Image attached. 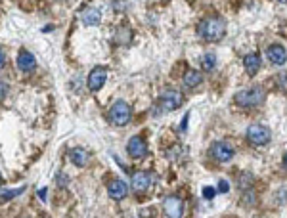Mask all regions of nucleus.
<instances>
[{
  "label": "nucleus",
  "mask_w": 287,
  "mask_h": 218,
  "mask_svg": "<svg viewBox=\"0 0 287 218\" xmlns=\"http://www.w3.org/2000/svg\"><path fill=\"white\" fill-rule=\"evenodd\" d=\"M214 193H217L214 188H209V186H205V188H203V197H205V199H212V197H214Z\"/></svg>",
  "instance_id": "obj_21"
},
{
  "label": "nucleus",
  "mask_w": 287,
  "mask_h": 218,
  "mask_svg": "<svg viewBox=\"0 0 287 218\" xmlns=\"http://www.w3.org/2000/svg\"><path fill=\"white\" fill-rule=\"evenodd\" d=\"M266 57L270 59L272 65H283L287 61V52L281 44H272L266 50Z\"/></svg>",
  "instance_id": "obj_11"
},
{
  "label": "nucleus",
  "mask_w": 287,
  "mask_h": 218,
  "mask_svg": "<svg viewBox=\"0 0 287 218\" xmlns=\"http://www.w3.org/2000/svg\"><path fill=\"white\" fill-rule=\"evenodd\" d=\"M163 209L165 212L172 218H178L184 214V203H182L180 197H176V195H171V197H167V199L163 201Z\"/></svg>",
  "instance_id": "obj_10"
},
{
  "label": "nucleus",
  "mask_w": 287,
  "mask_h": 218,
  "mask_svg": "<svg viewBox=\"0 0 287 218\" xmlns=\"http://www.w3.org/2000/svg\"><path fill=\"white\" fill-rule=\"evenodd\" d=\"M201 83H203V75H201L199 71H188L184 75V86H188V88H195Z\"/></svg>",
  "instance_id": "obj_17"
},
{
  "label": "nucleus",
  "mask_w": 287,
  "mask_h": 218,
  "mask_svg": "<svg viewBox=\"0 0 287 218\" xmlns=\"http://www.w3.org/2000/svg\"><path fill=\"white\" fill-rule=\"evenodd\" d=\"M126 152H128V155L132 159H142V157H146V153H148V146L144 142V138L132 136L128 140V143H126Z\"/></svg>",
  "instance_id": "obj_8"
},
{
  "label": "nucleus",
  "mask_w": 287,
  "mask_h": 218,
  "mask_svg": "<svg viewBox=\"0 0 287 218\" xmlns=\"http://www.w3.org/2000/svg\"><path fill=\"white\" fill-rule=\"evenodd\" d=\"M4 65H6V56H4V52L0 50V69H4Z\"/></svg>",
  "instance_id": "obj_24"
},
{
  "label": "nucleus",
  "mask_w": 287,
  "mask_h": 218,
  "mask_svg": "<svg viewBox=\"0 0 287 218\" xmlns=\"http://www.w3.org/2000/svg\"><path fill=\"white\" fill-rule=\"evenodd\" d=\"M266 100V92L260 86H251L234 96V102L241 107H257Z\"/></svg>",
  "instance_id": "obj_2"
},
{
  "label": "nucleus",
  "mask_w": 287,
  "mask_h": 218,
  "mask_svg": "<svg viewBox=\"0 0 287 218\" xmlns=\"http://www.w3.org/2000/svg\"><path fill=\"white\" fill-rule=\"evenodd\" d=\"M18 67L23 71V73H31V71L37 69V59H35V56H33L31 52L21 50V52H19V57H18Z\"/></svg>",
  "instance_id": "obj_13"
},
{
  "label": "nucleus",
  "mask_w": 287,
  "mask_h": 218,
  "mask_svg": "<svg viewBox=\"0 0 287 218\" xmlns=\"http://www.w3.org/2000/svg\"><path fill=\"white\" fill-rule=\"evenodd\" d=\"M8 90H10V88H8V85L0 81V102H2V100H4L6 96H8Z\"/></svg>",
  "instance_id": "obj_22"
},
{
  "label": "nucleus",
  "mask_w": 287,
  "mask_h": 218,
  "mask_svg": "<svg viewBox=\"0 0 287 218\" xmlns=\"http://www.w3.org/2000/svg\"><path fill=\"white\" fill-rule=\"evenodd\" d=\"M105 81H107V69L105 67H94L88 75V88L96 92L105 85Z\"/></svg>",
  "instance_id": "obj_9"
},
{
  "label": "nucleus",
  "mask_w": 287,
  "mask_h": 218,
  "mask_svg": "<svg viewBox=\"0 0 287 218\" xmlns=\"http://www.w3.org/2000/svg\"><path fill=\"white\" fill-rule=\"evenodd\" d=\"M277 86L287 92V71H283V73H279V75H277Z\"/></svg>",
  "instance_id": "obj_20"
},
{
  "label": "nucleus",
  "mask_w": 287,
  "mask_h": 218,
  "mask_svg": "<svg viewBox=\"0 0 287 218\" xmlns=\"http://www.w3.org/2000/svg\"><path fill=\"white\" fill-rule=\"evenodd\" d=\"M197 33H199V37L203 38V40H207V42H219V40H222L224 35H226V21L222 18H219V16L205 18L199 23Z\"/></svg>",
  "instance_id": "obj_1"
},
{
  "label": "nucleus",
  "mask_w": 287,
  "mask_h": 218,
  "mask_svg": "<svg viewBox=\"0 0 287 218\" xmlns=\"http://www.w3.org/2000/svg\"><path fill=\"white\" fill-rule=\"evenodd\" d=\"M44 195H46V188H42V190L38 191V197H40V199H42V201L46 199V197H44Z\"/></svg>",
  "instance_id": "obj_25"
},
{
  "label": "nucleus",
  "mask_w": 287,
  "mask_h": 218,
  "mask_svg": "<svg viewBox=\"0 0 287 218\" xmlns=\"http://www.w3.org/2000/svg\"><path fill=\"white\" fill-rule=\"evenodd\" d=\"M201 65H203V71H212L214 69V65H217V56L214 54H205L203 56V59H201Z\"/></svg>",
  "instance_id": "obj_18"
},
{
  "label": "nucleus",
  "mask_w": 287,
  "mask_h": 218,
  "mask_svg": "<svg viewBox=\"0 0 287 218\" xmlns=\"http://www.w3.org/2000/svg\"><path fill=\"white\" fill-rule=\"evenodd\" d=\"M81 19H83L85 25H98L100 19H102V14H100V10L96 8H85L83 14H81Z\"/></svg>",
  "instance_id": "obj_15"
},
{
  "label": "nucleus",
  "mask_w": 287,
  "mask_h": 218,
  "mask_svg": "<svg viewBox=\"0 0 287 218\" xmlns=\"http://www.w3.org/2000/svg\"><path fill=\"white\" fill-rule=\"evenodd\" d=\"M107 193H109L111 199L121 201L126 197L128 186H126V182H123V180H113V182H109V186H107Z\"/></svg>",
  "instance_id": "obj_12"
},
{
  "label": "nucleus",
  "mask_w": 287,
  "mask_h": 218,
  "mask_svg": "<svg viewBox=\"0 0 287 218\" xmlns=\"http://www.w3.org/2000/svg\"><path fill=\"white\" fill-rule=\"evenodd\" d=\"M153 186V174L146 171H138L132 174V190L138 191V193H144L148 191Z\"/></svg>",
  "instance_id": "obj_7"
},
{
  "label": "nucleus",
  "mask_w": 287,
  "mask_h": 218,
  "mask_svg": "<svg viewBox=\"0 0 287 218\" xmlns=\"http://www.w3.org/2000/svg\"><path fill=\"white\" fill-rule=\"evenodd\" d=\"M184 102V98L178 90H174V88H167L165 92L161 94L159 98V107H161V111L165 113H169V111H174V109H178Z\"/></svg>",
  "instance_id": "obj_4"
},
{
  "label": "nucleus",
  "mask_w": 287,
  "mask_h": 218,
  "mask_svg": "<svg viewBox=\"0 0 287 218\" xmlns=\"http://www.w3.org/2000/svg\"><path fill=\"white\" fill-rule=\"evenodd\" d=\"M279 2H283V4H285V2H287V0H279Z\"/></svg>",
  "instance_id": "obj_27"
},
{
  "label": "nucleus",
  "mask_w": 287,
  "mask_h": 218,
  "mask_svg": "<svg viewBox=\"0 0 287 218\" xmlns=\"http://www.w3.org/2000/svg\"><path fill=\"white\" fill-rule=\"evenodd\" d=\"M243 67H245L249 77H255L258 73V69H260V56H258L257 52L247 54V56L243 57Z\"/></svg>",
  "instance_id": "obj_14"
},
{
  "label": "nucleus",
  "mask_w": 287,
  "mask_h": 218,
  "mask_svg": "<svg viewBox=\"0 0 287 218\" xmlns=\"http://www.w3.org/2000/svg\"><path fill=\"white\" fill-rule=\"evenodd\" d=\"M283 167H285V169H287V153H285V155H283Z\"/></svg>",
  "instance_id": "obj_26"
},
{
  "label": "nucleus",
  "mask_w": 287,
  "mask_h": 218,
  "mask_svg": "<svg viewBox=\"0 0 287 218\" xmlns=\"http://www.w3.org/2000/svg\"><path fill=\"white\" fill-rule=\"evenodd\" d=\"M0 180H2V178H0Z\"/></svg>",
  "instance_id": "obj_28"
},
{
  "label": "nucleus",
  "mask_w": 287,
  "mask_h": 218,
  "mask_svg": "<svg viewBox=\"0 0 287 218\" xmlns=\"http://www.w3.org/2000/svg\"><path fill=\"white\" fill-rule=\"evenodd\" d=\"M230 190V184L226 180H220L219 182V191L220 193H226V191Z\"/></svg>",
  "instance_id": "obj_23"
},
{
  "label": "nucleus",
  "mask_w": 287,
  "mask_h": 218,
  "mask_svg": "<svg viewBox=\"0 0 287 218\" xmlns=\"http://www.w3.org/2000/svg\"><path fill=\"white\" fill-rule=\"evenodd\" d=\"M23 190H25V188H19V190H14V191H6V193H2V195H0V201H10V199H14L16 195L23 193Z\"/></svg>",
  "instance_id": "obj_19"
},
{
  "label": "nucleus",
  "mask_w": 287,
  "mask_h": 218,
  "mask_svg": "<svg viewBox=\"0 0 287 218\" xmlns=\"http://www.w3.org/2000/svg\"><path fill=\"white\" fill-rule=\"evenodd\" d=\"M69 157H71V161H73L75 167H85L86 161H88V153H86L83 148H75V150H71Z\"/></svg>",
  "instance_id": "obj_16"
},
{
  "label": "nucleus",
  "mask_w": 287,
  "mask_h": 218,
  "mask_svg": "<svg viewBox=\"0 0 287 218\" xmlns=\"http://www.w3.org/2000/svg\"><path fill=\"white\" fill-rule=\"evenodd\" d=\"M272 138V132L270 128L262 126V124H251L247 128V140L253 146H266Z\"/></svg>",
  "instance_id": "obj_5"
},
{
  "label": "nucleus",
  "mask_w": 287,
  "mask_h": 218,
  "mask_svg": "<svg viewBox=\"0 0 287 218\" xmlns=\"http://www.w3.org/2000/svg\"><path fill=\"white\" fill-rule=\"evenodd\" d=\"M130 105L123 102V100H119V102H115L111 105V109H109V121L115 124V126H124V124L130 123Z\"/></svg>",
  "instance_id": "obj_3"
},
{
  "label": "nucleus",
  "mask_w": 287,
  "mask_h": 218,
  "mask_svg": "<svg viewBox=\"0 0 287 218\" xmlns=\"http://www.w3.org/2000/svg\"><path fill=\"white\" fill-rule=\"evenodd\" d=\"M234 148L228 142H214L210 146V155L217 159L219 163H228L234 157Z\"/></svg>",
  "instance_id": "obj_6"
}]
</instances>
